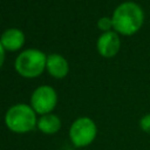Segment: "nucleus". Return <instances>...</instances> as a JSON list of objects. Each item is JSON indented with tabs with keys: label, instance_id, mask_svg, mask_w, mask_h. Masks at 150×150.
Segmentation results:
<instances>
[{
	"label": "nucleus",
	"instance_id": "obj_2",
	"mask_svg": "<svg viewBox=\"0 0 150 150\" xmlns=\"http://www.w3.org/2000/svg\"><path fill=\"white\" fill-rule=\"evenodd\" d=\"M30 104L16 103L11 105L5 114V125L15 134H26L38 125V117Z\"/></svg>",
	"mask_w": 150,
	"mask_h": 150
},
{
	"label": "nucleus",
	"instance_id": "obj_7",
	"mask_svg": "<svg viewBox=\"0 0 150 150\" xmlns=\"http://www.w3.org/2000/svg\"><path fill=\"white\" fill-rule=\"evenodd\" d=\"M26 41L25 33L15 27L7 28L2 32L0 36V42L6 52H18L20 50Z\"/></svg>",
	"mask_w": 150,
	"mask_h": 150
},
{
	"label": "nucleus",
	"instance_id": "obj_1",
	"mask_svg": "<svg viewBox=\"0 0 150 150\" xmlns=\"http://www.w3.org/2000/svg\"><path fill=\"white\" fill-rule=\"evenodd\" d=\"M111 20L116 33L122 36H132L143 27L145 14L139 4L128 0L115 7Z\"/></svg>",
	"mask_w": 150,
	"mask_h": 150
},
{
	"label": "nucleus",
	"instance_id": "obj_11",
	"mask_svg": "<svg viewBox=\"0 0 150 150\" xmlns=\"http://www.w3.org/2000/svg\"><path fill=\"white\" fill-rule=\"evenodd\" d=\"M139 128L143 132L150 134V112L144 114L141 118H139Z\"/></svg>",
	"mask_w": 150,
	"mask_h": 150
},
{
	"label": "nucleus",
	"instance_id": "obj_6",
	"mask_svg": "<svg viewBox=\"0 0 150 150\" xmlns=\"http://www.w3.org/2000/svg\"><path fill=\"white\" fill-rule=\"evenodd\" d=\"M97 53L105 59L116 56L121 49V35L115 30L101 33L96 41Z\"/></svg>",
	"mask_w": 150,
	"mask_h": 150
},
{
	"label": "nucleus",
	"instance_id": "obj_10",
	"mask_svg": "<svg viewBox=\"0 0 150 150\" xmlns=\"http://www.w3.org/2000/svg\"><path fill=\"white\" fill-rule=\"evenodd\" d=\"M97 28L102 32H109V30H114V25H112V20L111 16H101L97 20Z\"/></svg>",
	"mask_w": 150,
	"mask_h": 150
},
{
	"label": "nucleus",
	"instance_id": "obj_9",
	"mask_svg": "<svg viewBox=\"0 0 150 150\" xmlns=\"http://www.w3.org/2000/svg\"><path fill=\"white\" fill-rule=\"evenodd\" d=\"M62 127V122L60 117L55 114H46L41 115L38 120L36 128L45 135H54L56 134Z\"/></svg>",
	"mask_w": 150,
	"mask_h": 150
},
{
	"label": "nucleus",
	"instance_id": "obj_12",
	"mask_svg": "<svg viewBox=\"0 0 150 150\" xmlns=\"http://www.w3.org/2000/svg\"><path fill=\"white\" fill-rule=\"evenodd\" d=\"M5 57H6V50H5V48L2 47V45H1V42H0V69H1L2 66H4Z\"/></svg>",
	"mask_w": 150,
	"mask_h": 150
},
{
	"label": "nucleus",
	"instance_id": "obj_3",
	"mask_svg": "<svg viewBox=\"0 0 150 150\" xmlns=\"http://www.w3.org/2000/svg\"><path fill=\"white\" fill-rule=\"evenodd\" d=\"M47 55L36 48H28L19 53L14 61L15 71L25 79H35L46 70Z\"/></svg>",
	"mask_w": 150,
	"mask_h": 150
},
{
	"label": "nucleus",
	"instance_id": "obj_8",
	"mask_svg": "<svg viewBox=\"0 0 150 150\" xmlns=\"http://www.w3.org/2000/svg\"><path fill=\"white\" fill-rule=\"evenodd\" d=\"M46 70L54 79H63L69 73V63L67 59L57 53H52L47 55Z\"/></svg>",
	"mask_w": 150,
	"mask_h": 150
},
{
	"label": "nucleus",
	"instance_id": "obj_5",
	"mask_svg": "<svg viewBox=\"0 0 150 150\" xmlns=\"http://www.w3.org/2000/svg\"><path fill=\"white\" fill-rule=\"evenodd\" d=\"M57 104L56 90L48 84L39 86L30 95V107L38 115L50 114Z\"/></svg>",
	"mask_w": 150,
	"mask_h": 150
},
{
	"label": "nucleus",
	"instance_id": "obj_4",
	"mask_svg": "<svg viewBox=\"0 0 150 150\" xmlns=\"http://www.w3.org/2000/svg\"><path fill=\"white\" fill-rule=\"evenodd\" d=\"M97 136V125L88 116L77 117L69 128V138L74 146L84 148L90 145Z\"/></svg>",
	"mask_w": 150,
	"mask_h": 150
}]
</instances>
